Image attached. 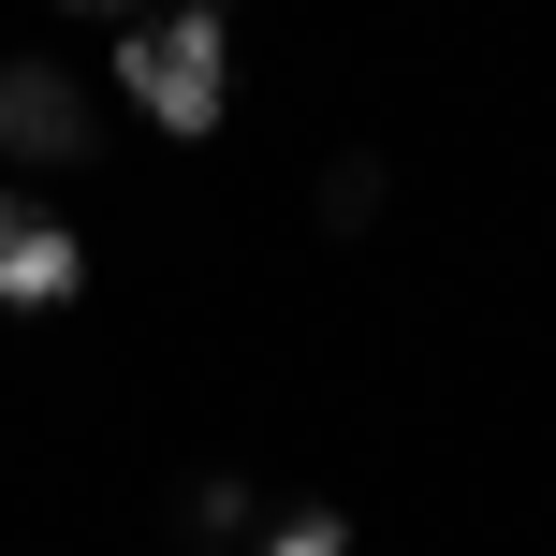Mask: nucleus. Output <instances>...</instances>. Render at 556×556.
Masks as SVG:
<instances>
[{
	"label": "nucleus",
	"mask_w": 556,
	"mask_h": 556,
	"mask_svg": "<svg viewBox=\"0 0 556 556\" xmlns=\"http://www.w3.org/2000/svg\"><path fill=\"white\" fill-rule=\"evenodd\" d=\"M117 88H132L162 132H220V117H235V29H220V15H147V29H117Z\"/></svg>",
	"instance_id": "nucleus-1"
},
{
	"label": "nucleus",
	"mask_w": 556,
	"mask_h": 556,
	"mask_svg": "<svg viewBox=\"0 0 556 556\" xmlns=\"http://www.w3.org/2000/svg\"><path fill=\"white\" fill-rule=\"evenodd\" d=\"M74 293H88V235L59 220V205L0 191V323H45V307H74Z\"/></svg>",
	"instance_id": "nucleus-2"
},
{
	"label": "nucleus",
	"mask_w": 556,
	"mask_h": 556,
	"mask_svg": "<svg viewBox=\"0 0 556 556\" xmlns=\"http://www.w3.org/2000/svg\"><path fill=\"white\" fill-rule=\"evenodd\" d=\"M0 162H88V88L59 59H0Z\"/></svg>",
	"instance_id": "nucleus-3"
},
{
	"label": "nucleus",
	"mask_w": 556,
	"mask_h": 556,
	"mask_svg": "<svg viewBox=\"0 0 556 556\" xmlns=\"http://www.w3.org/2000/svg\"><path fill=\"white\" fill-rule=\"evenodd\" d=\"M366 220H381V162L352 147V162H323V235H366Z\"/></svg>",
	"instance_id": "nucleus-4"
},
{
	"label": "nucleus",
	"mask_w": 556,
	"mask_h": 556,
	"mask_svg": "<svg viewBox=\"0 0 556 556\" xmlns=\"http://www.w3.org/2000/svg\"><path fill=\"white\" fill-rule=\"evenodd\" d=\"M264 556H352V513H337V498H293L264 528Z\"/></svg>",
	"instance_id": "nucleus-5"
},
{
	"label": "nucleus",
	"mask_w": 556,
	"mask_h": 556,
	"mask_svg": "<svg viewBox=\"0 0 556 556\" xmlns=\"http://www.w3.org/2000/svg\"><path fill=\"white\" fill-rule=\"evenodd\" d=\"M250 513H264L250 483H191V542H235V528H250Z\"/></svg>",
	"instance_id": "nucleus-6"
},
{
	"label": "nucleus",
	"mask_w": 556,
	"mask_h": 556,
	"mask_svg": "<svg viewBox=\"0 0 556 556\" xmlns=\"http://www.w3.org/2000/svg\"><path fill=\"white\" fill-rule=\"evenodd\" d=\"M176 15H220V0H176Z\"/></svg>",
	"instance_id": "nucleus-7"
},
{
	"label": "nucleus",
	"mask_w": 556,
	"mask_h": 556,
	"mask_svg": "<svg viewBox=\"0 0 556 556\" xmlns=\"http://www.w3.org/2000/svg\"><path fill=\"white\" fill-rule=\"evenodd\" d=\"M59 15H103V0H59Z\"/></svg>",
	"instance_id": "nucleus-8"
}]
</instances>
